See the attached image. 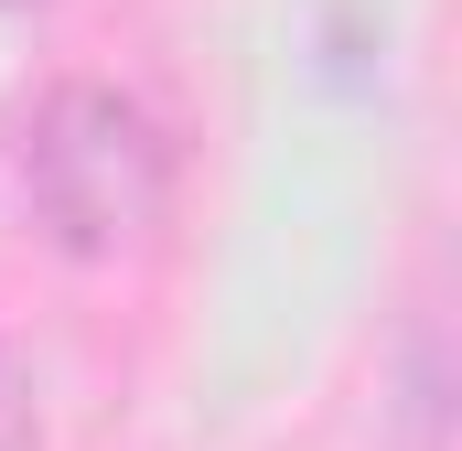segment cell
Masks as SVG:
<instances>
[{
    "label": "cell",
    "instance_id": "1",
    "mask_svg": "<svg viewBox=\"0 0 462 451\" xmlns=\"http://www.w3.org/2000/svg\"><path fill=\"white\" fill-rule=\"evenodd\" d=\"M22 205L65 258H118L140 247L172 205V140L108 76H65L43 87V108L22 129Z\"/></svg>",
    "mask_w": 462,
    "mask_h": 451
},
{
    "label": "cell",
    "instance_id": "2",
    "mask_svg": "<svg viewBox=\"0 0 462 451\" xmlns=\"http://www.w3.org/2000/svg\"><path fill=\"white\" fill-rule=\"evenodd\" d=\"M0 11H32V0H0Z\"/></svg>",
    "mask_w": 462,
    "mask_h": 451
}]
</instances>
